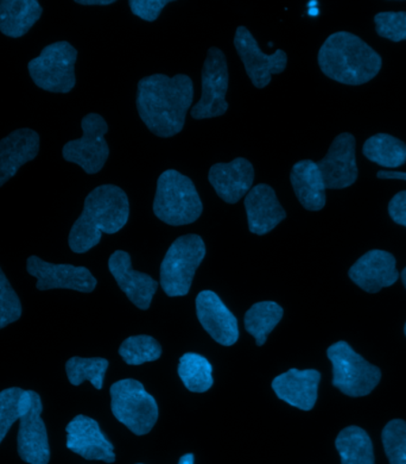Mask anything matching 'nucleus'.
<instances>
[{
    "instance_id": "f257e3e1",
    "label": "nucleus",
    "mask_w": 406,
    "mask_h": 464,
    "mask_svg": "<svg viewBox=\"0 0 406 464\" xmlns=\"http://www.w3.org/2000/svg\"><path fill=\"white\" fill-rule=\"evenodd\" d=\"M193 99L194 83L188 75L153 74L140 80L136 105L147 129L169 139L184 129Z\"/></svg>"
},
{
    "instance_id": "f03ea898",
    "label": "nucleus",
    "mask_w": 406,
    "mask_h": 464,
    "mask_svg": "<svg viewBox=\"0 0 406 464\" xmlns=\"http://www.w3.org/2000/svg\"><path fill=\"white\" fill-rule=\"evenodd\" d=\"M130 203L124 189L101 185L86 197L83 210L68 237L71 252L85 254L97 246L102 234L113 235L127 226Z\"/></svg>"
},
{
    "instance_id": "7ed1b4c3",
    "label": "nucleus",
    "mask_w": 406,
    "mask_h": 464,
    "mask_svg": "<svg viewBox=\"0 0 406 464\" xmlns=\"http://www.w3.org/2000/svg\"><path fill=\"white\" fill-rule=\"evenodd\" d=\"M318 64L325 75L345 85H364L382 70L381 55L351 33L333 34L318 52Z\"/></svg>"
},
{
    "instance_id": "20e7f679",
    "label": "nucleus",
    "mask_w": 406,
    "mask_h": 464,
    "mask_svg": "<svg viewBox=\"0 0 406 464\" xmlns=\"http://www.w3.org/2000/svg\"><path fill=\"white\" fill-rule=\"evenodd\" d=\"M203 211V201L191 179L175 169L161 174L154 200V213L159 220L172 227L188 226Z\"/></svg>"
},
{
    "instance_id": "39448f33",
    "label": "nucleus",
    "mask_w": 406,
    "mask_h": 464,
    "mask_svg": "<svg viewBox=\"0 0 406 464\" xmlns=\"http://www.w3.org/2000/svg\"><path fill=\"white\" fill-rule=\"evenodd\" d=\"M204 256L206 245L199 235L181 236L173 242L161 265V286L165 295H187Z\"/></svg>"
},
{
    "instance_id": "423d86ee",
    "label": "nucleus",
    "mask_w": 406,
    "mask_h": 464,
    "mask_svg": "<svg viewBox=\"0 0 406 464\" xmlns=\"http://www.w3.org/2000/svg\"><path fill=\"white\" fill-rule=\"evenodd\" d=\"M113 416L137 436H143L154 429L158 420V405L153 395L147 393L143 383L134 379L120 380L111 390Z\"/></svg>"
},
{
    "instance_id": "0eeeda50",
    "label": "nucleus",
    "mask_w": 406,
    "mask_h": 464,
    "mask_svg": "<svg viewBox=\"0 0 406 464\" xmlns=\"http://www.w3.org/2000/svg\"><path fill=\"white\" fill-rule=\"evenodd\" d=\"M78 51L67 41L47 45L30 61L28 71L37 87L51 93H70L77 85L75 63Z\"/></svg>"
},
{
    "instance_id": "6e6552de",
    "label": "nucleus",
    "mask_w": 406,
    "mask_h": 464,
    "mask_svg": "<svg viewBox=\"0 0 406 464\" xmlns=\"http://www.w3.org/2000/svg\"><path fill=\"white\" fill-rule=\"evenodd\" d=\"M327 356L333 364V386L348 397H366L381 382V369L367 362L347 342L330 345Z\"/></svg>"
},
{
    "instance_id": "1a4fd4ad",
    "label": "nucleus",
    "mask_w": 406,
    "mask_h": 464,
    "mask_svg": "<svg viewBox=\"0 0 406 464\" xmlns=\"http://www.w3.org/2000/svg\"><path fill=\"white\" fill-rule=\"evenodd\" d=\"M23 414L17 435L18 455L28 464H48L51 461V447L47 426L42 420L43 404L35 391H24L21 398Z\"/></svg>"
},
{
    "instance_id": "9d476101",
    "label": "nucleus",
    "mask_w": 406,
    "mask_h": 464,
    "mask_svg": "<svg viewBox=\"0 0 406 464\" xmlns=\"http://www.w3.org/2000/svg\"><path fill=\"white\" fill-rule=\"evenodd\" d=\"M81 128V139L64 144L62 156L66 161L77 163L87 174H97L104 169L109 156V144L105 140L109 125L104 117L89 113L82 118Z\"/></svg>"
},
{
    "instance_id": "9b49d317",
    "label": "nucleus",
    "mask_w": 406,
    "mask_h": 464,
    "mask_svg": "<svg viewBox=\"0 0 406 464\" xmlns=\"http://www.w3.org/2000/svg\"><path fill=\"white\" fill-rule=\"evenodd\" d=\"M229 82L226 55L222 49L210 48L203 68V96L191 111L194 120H208L225 115L229 110V102L226 101Z\"/></svg>"
},
{
    "instance_id": "f8f14e48",
    "label": "nucleus",
    "mask_w": 406,
    "mask_h": 464,
    "mask_svg": "<svg viewBox=\"0 0 406 464\" xmlns=\"http://www.w3.org/2000/svg\"><path fill=\"white\" fill-rule=\"evenodd\" d=\"M234 47L244 63L246 73L257 89L267 87L271 82L272 74H280L286 71V52L279 49L275 54H265L246 26H238L234 36Z\"/></svg>"
},
{
    "instance_id": "ddd939ff",
    "label": "nucleus",
    "mask_w": 406,
    "mask_h": 464,
    "mask_svg": "<svg viewBox=\"0 0 406 464\" xmlns=\"http://www.w3.org/2000/svg\"><path fill=\"white\" fill-rule=\"evenodd\" d=\"M26 271L36 277L39 291L73 290L90 293L96 290L98 281L90 269L73 265H55L43 261L39 256H30L26 260Z\"/></svg>"
},
{
    "instance_id": "4468645a",
    "label": "nucleus",
    "mask_w": 406,
    "mask_h": 464,
    "mask_svg": "<svg viewBox=\"0 0 406 464\" xmlns=\"http://www.w3.org/2000/svg\"><path fill=\"white\" fill-rule=\"evenodd\" d=\"M355 144L354 136L344 132L333 140L327 155L317 162L326 188L344 189L354 184L359 174Z\"/></svg>"
},
{
    "instance_id": "2eb2a0df",
    "label": "nucleus",
    "mask_w": 406,
    "mask_h": 464,
    "mask_svg": "<svg viewBox=\"0 0 406 464\" xmlns=\"http://www.w3.org/2000/svg\"><path fill=\"white\" fill-rule=\"evenodd\" d=\"M67 448L89 461H116L115 447L93 418L79 414L67 425Z\"/></svg>"
},
{
    "instance_id": "dca6fc26",
    "label": "nucleus",
    "mask_w": 406,
    "mask_h": 464,
    "mask_svg": "<svg viewBox=\"0 0 406 464\" xmlns=\"http://www.w3.org/2000/svg\"><path fill=\"white\" fill-rule=\"evenodd\" d=\"M196 314L203 329L216 343L231 347L237 343L239 326L237 318L227 309L213 291H203L196 296Z\"/></svg>"
},
{
    "instance_id": "f3484780",
    "label": "nucleus",
    "mask_w": 406,
    "mask_h": 464,
    "mask_svg": "<svg viewBox=\"0 0 406 464\" xmlns=\"http://www.w3.org/2000/svg\"><path fill=\"white\" fill-rule=\"evenodd\" d=\"M348 276L362 290L378 293L396 284L400 273L392 254L375 249L363 255L349 269Z\"/></svg>"
},
{
    "instance_id": "a211bd4d",
    "label": "nucleus",
    "mask_w": 406,
    "mask_h": 464,
    "mask_svg": "<svg viewBox=\"0 0 406 464\" xmlns=\"http://www.w3.org/2000/svg\"><path fill=\"white\" fill-rule=\"evenodd\" d=\"M109 269L115 276L118 286L130 302L140 310H147L157 292L158 283L146 273L132 268L130 254L117 250L109 260Z\"/></svg>"
},
{
    "instance_id": "6ab92c4d",
    "label": "nucleus",
    "mask_w": 406,
    "mask_h": 464,
    "mask_svg": "<svg viewBox=\"0 0 406 464\" xmlns=\"http://www.w3.org/2000/svg\"><path fill=\"white\" fill-rule=\"evenodd\" d=\"M208 180L225 203L237 204L251 191L254 169L249 160L237 158L229 163L212 166Z\"/></svg>"
},
{
    "instance_id": "aec40b11",
    "label": "nucleus",
    "mask_w": 406,
    "mask_h": 464,
    "mask_svg": "<svg viewBox=\"0 0 406 464\" xmlns=\"http://www.w3.org/2000/svg\"><path fill=\"white\" fill-rule=\"evenodd\" d=\"M320 382L321 372L316 369L298 371L291 368L273 379L272 390L287 404L302 411H310L316 404Z\"/></svg>"
},
{
    "instance_id": "412c9836",
    "label": "nucleus",
    "mask_w": 406,
    "mask_h": 464,
    "mask_svg": "<svg viewBox=\"0 0 406 464\" xmlns=\"http://www.w3.org/2000/svg\"><path fill=\"white\" fill-rule=\"evenodd\" d=\"M40 153V135L33 129H17L0 140V188L17 174L22 166Z\"/></svg>"
},
{
    "instance_id": "4be33fe9",
    "label": "nucleus",
    "mask_w": 406,
    "mask_h": 464,
    "mask_svg": "<svg viewBox=\"0 0 406 464\" xmlns=\"http://www.w3.org/2000/svg\"><path fill=\"white\" fill-rule=\"evenodd\" d=\"M244 205L249 229L254 235H267L287 218L275 189L267 184L254 186L245 197Z\"/></svg>"
},
{
    "instance_id": "5701e85b",
    "label": "nucleus",
    "mask_w": 406,
    "mask_h": 464,
    "mask_svg": "<svg viewBox=\"0 0 406 464\" xmlns=\"http://www.w3.org/2000/svg\"><path fill=\"white\" fill-rule=\"evenodd\" d=\"M290 181L296 197L308 211H320L326 207V185L317 163L303 160L295 163L290 173Z\"/></svg>"
},
{
    "instance_id": "b1692460",
    "label": "nucleus",
    "mask_w": 406,
    "mask_h": 464,
    "mask_svg": "<svg viewBox=\"0 0 406 464\" xmlns=\"http://www.w3.org/2000/svg\"><path fill=\"white\" fill-rule=\"evenodd\" d=\"M43 14L37 0H0V33L20 39L40 21Z\"/></svg>"
},
{
    "instance_id": "393cba45",
    "label": "nucleus",
    "mask_w": 406,
    "mask_h": 464,
    "mask_svg": "<svg viewBox=\"0 0 406 464\" xmlns=\"http://www.w3.org/2000/svg\"><path fill=\"white\" fill-rule=\"evenodd\" d=\"M341 464H374L373 444L365 430L359 426H348L339 433L335 440Z\"/></svg>"
},
{
    "instance_id": "a878e982",
    "label": "nucleus",
    "mask_w": 406,
    "mask_h": 464,
    "mask_svg": "<svg viewBox=\"0 0 406 464\" xmlns=\"http://www.w3.org/2000/svg\"><path fill=\"white\" fill-rule=\"evenodd\" d=\"M363 153L370 161L385 169H398L406 162V144L387 134L370 137L364 144Z\"/></svg>"
},
{
    "instance_id": "bb28decb",
    "label": "nucleus",
    "mask_w": 406,
    "mask_h": 464,
    "mask_svg": "<svg viewBox=\"0 0 406 464\" xmlns=\"http://www.w3.org/2000/svg\"><path fill=\"white\" fill-rule=\"evenodd\" d=\"M284 311L275 302H260L246 312L245 329L256 338L258 347L267 343L269 334L282 321Z\"/></svg>"
},
{
    "instance_id": "cd10ccee",
    "label": "nucleus",
    "mask_w": 406,
    "mask_h": 464,
    "mask_svg": "<svg viewBox=\"0 0 406 464\" xmlns=\"http://www.w3.org/2000/svg\"><path fill=\"white\" fill-rule=\"evenodd\" d=\"M178 375L188 391L204 393L213 386V367L206 357L187 353L180 359Z\"/></svg>"
},
{
    "instance_id": "c85d7f7f",
    "label": "nucleus",
    "mask_w": 406,
    "mask_h": 464,
    "mask_svg": "<svg viewBox=\"0 0 406 464\" xmlns=\"http://www.w3.org/2000/svg\"><path fill=\"white\" fill-rule=\"evenodd\" d=\"M109 366V361L102 357L74 356L67 361L66 372L68 380L73 386L90 382L97 390H101Z\"/></svg>"
},
{
    "instance_id": "c756f323",
    "label": "nucleus",
    "mask_w": 406,
    "mask_h": 464,
    "mask_svg": "<svg viewBox=\"0 0 406 464\" xmlns=\"http://www.w3.org/2000/svg\"><path fill=\"white\" fill-rule=\"evenodd\" d=\"M119 355L125 363L139 366L158 360L162 355V347L154 337L140 334L125 340L120 345Z\"/></svg>"
},
{
    "instance_id": "7c9ffc66",
    "label": "nucleus",
    "mask_w": 406,
    "mask_h": 464,
    "mask_svg": "<svg viewBox=\"0 0 406 464\" xmlns=\"http://www.w3.org/2000/svg\"><path fill=\"white\" fill-rule=\"evenodd\" d=\"M382 440L390 464H406V421L393 420L387 423Z\"/></svg>"
},
{
    "instance_id": "2f4dec72",
    "label": "nucleus",
    "mask_w": 406,
    "mask_h": 464,
    "mask_svg": "<svg viewBox=\"0 0 406 464\" xmlns=\"http://www.w3.org/2000/svg\"><path fill=\"white\" fill-rule=\"evenodd\" d=\"M23 393L24 390L20 387H10L0 392V443L5 439L13 425L21 420Z\"/></svg>"
},
{
    "instance_id": "473e14b6",
    "label": "nucleus",
    "mask_w": 406,
    "mask_h": 464,
    "mask_svg": "<svg viewBox=\"0 0 406 464\" xmlns=\"http://www.w3.org/2000/svg\"><path fill=\"white\" fill-rule=\"evenodd\" d=\"M22 312L20 296L11 286L3 269L0 268V330L20 321Z\"/></svg>"
},
{
    "instance_id": "72a5a7b5",
    "label": "nucleus",
    "mask_w": 406,
    "mask_h": 464,
    "mask_svg": "<svg viewBox=\"0 0 406 464\" xmlns=\"http://www.w3.org/2000/svg\"><path fill=\"white\" fill-rule=\"evenodd\" d=\"M375 32L392 42L406 40V13H381L375 14Z\"/></svg>"
},
{
    "instance_id": "f704fd0d",
    "label": "nucleus",
    "mask_w": 406,
    "mask_h": 464,
    "mask_svg": "<svg viewBox=\"0 0 406 464\" xmlns=\"http://www.w3.org/2000/svg\"><path fill=\"white\" fill-rule=\"evenodd\" d=\"M169 3V0H131L128 4L135 16L143 21L154 22Z\"/></svg>"
},
{
    "instance_id": "c9c22d12",
    "label": "nucleus",
    "mask_w": 406,
    "mask_h": 464,
    "mask_svg": "<svg viewBox=\"0 0 406 464\" xmlns=\"http://www.w3.org/2000/svg\"><path fill=\"white\" fill-rule=\"evenodd\" d=\"M389 215L394 223L406 227V191L397 193L389 203Z\"/></svg>"
},
{
    "instance_id": "e433bc0d",
    "label": "nucleus",
    "mask_w": 406,
    "mask_h": 464,
    "mask_svg": "<svg viewBox=\"0 0 406 464\" xmlns=\"http://www.w3.org/2000/svg\"><path fill=\"white\" fill-rule=\"evenodd\" d=\"M377 178L382 180H404L406 181V172H397V170H381L377 173Z\"/></svg>"
},
{
    "instance_id": "4c0bfd02",
    "label": "nucleus",
    "mask_w": 406,
    "mask_h": 464,
    "mask_svg": "<svg viewBox=\"0 0 406 464\" xmlns=\"http://www.w3.org/2000/svg\"><path fill=\"white\" fill-rule=\"evenodd\" d=\"M77 4H80V5H86V6H93V5H99V6H105V5H111V4L116 3L115 0H77L75 2Z\"/></svg>"
},
{
    "instance_id": "58836bf2",
    "label": "nucleus",
    "mask_w": 406,
    "mask_h": 464,
    "mask_svg": "<svg viewBox=\"0 0 406 464\" xmlns=\"http://www.w3.org/2000/svg\"><path fill=\"white\" fill-rule=\"evenodd\" d=\"M194 462H195V459H194V455L185 454L182 456L180 461H178V464H194Z\"/></svg>"
},
{
    "instance_id": "ea45409f",
    "label": "nucleus",
    "mask_w": 406,
    "mask_h": 464,
    "mask_svg": "<svg viewBox=\"0 0 406 464\" xmlns=\"http://www.w3.org/2000/svg\"><path fill=\"white\" fill-rule=\"evenodd\" d=\"M309 14H310V16H317V14H318L317 7H310Z\"/></svg>"
},
{
    "instance_id": "a19ab883",
    "label": "nucleus",
    "mask_w": 406,
    "mask_h": 464,
    "mask_svg": "<svg viewBox=\"0 0 406 464\" xmlns=\"http://www.w3.org/2000/svg\"><path fill=\"white\" fill-rule=\"evenodd\" d=\"M401 281H403L404 286L406 288V267L403 269V272L401 274Z\"/></svg>"
},
{
    "instance_id": "79ce46f5",
    "label": "nucleus",
    "mask_w": 406,
    "mask_h": 464,
    "mask_svg": "<svg viewBox=\"0 0 406 464\" xmlns=\"http://www.w3.org/2000/svg\"><path fill=\"white\" fill-rule=\"evenodd\" d=\"M404 333H405V336H406V324H405V328H404Z\"/></svg>"
},
{
    "instance_id": "37998d69",
    "label": "nucleus",
    "mask_w": 406,
    "mask_h": 464,
    "mask_svg": "<svg viewBox=\"0 0 406 464\" xmlns=\"http://www.w3.org/2000/svg\"><path fill=\"white\" fill-rule=\"evenodd\" d=\"M138 464H142V463H138Z\"/></svg>"
}]
</instances>
